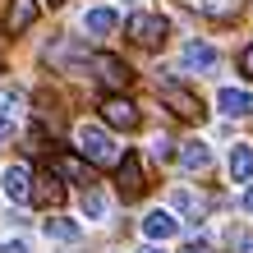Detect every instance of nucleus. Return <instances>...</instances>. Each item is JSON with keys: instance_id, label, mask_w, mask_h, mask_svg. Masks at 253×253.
I'll use <instances>...</instances> for the list:
<instances>
[{"instance_id": "f257e3e1", "label": "nucleus", "mask_w": 253, "mask_h": 253, "mask_svg": "<svg viewBox=\"0 0 253 253\" xmlns=\"http://www.w3.org/2000/svg\"><path fill=\"white\" fill-rule=\"evenodd\" d=\"M79 152L92 161V166H115V161H120V147H115V138L101 125H79Z\"/></svg>"}, {"instance_id": "f03ea898", "label": "nucleus", "mask_w": 253, "mask_h": 253, "mask_svg": "<svg viewBox=\"0 0 253 253\" xmlns=\"http://www.w3.org/2000/svg\"><path fill=\"white\" fill-rule=\"evenodd\" d=\"M125 33L138 42V46H161L166 42V33H170V19L166 14H129V23H125Z\"/></svg>"}, {"instance_id": "7ed1b4c3", "label": "nucleus", "mask_w": 253, "mask_h": 253, "mask_svg": "<svg viewBox=\"0 0 253 253\" xmlns=\"http://www.w3.org/2000/svg\"><path fill=\"white\" fill-rule=\"evenodd\" d=\"M157 92H161V101H166V106L180 115V120H203V115H207V111H203V97L189 92L184 83H161Z\"/></svg>"}, {"instance_id": "20e7f679", "label": "nucleus", "mask_w": 253, "mask_h": 253, "mask_svg": "<svg viewBox=\"0 0 253 253\" xmlns=\"http://www.w3.org/2000/svg\"><path fill=\"white\" fill-rule=\"evenodd\" d=\"M92 69H97V79L111 87V92H125V87L133 83V69L120 60V55H111V51H101V55H92Z\"/></svg>"}, {"instance_id": "39448f33", "label": "nucleus", "mask_w": 253, "mask_h": 253, "mask_svg": "<svg viewBox=\"0 0 253 253\" xmlns=\"http://www.w3.org/2000/svg\"><path fill=\"white\" fill-rule=\"evenodd\" d=\"M115 170H120V198H125V203H138L143 193H147V180H143L138 157H133V152H125L120 161H115Z\"/></svg>"}, {"instance_id": "423d86ee", "label": "nucleus", "mask_w": 253, "mask_h": 253, "mask_svg": "<svg viewBox=\"0 0 253 253\" xmlns=\"http://www.w3.org/2000/svg\"><path fill=\"white\" fill-rule=\"evenodd\" d=\"M101 120H106L111 129H138V125H143V115H138V106H133L129 97L115 92V97L101 101Z\"/></svg>"}, {"instance_id": "0eeeda50", "label": "nucleus", "mask_w": 253, "mask_h": 253, "mask_svg": "<svg viewBox=\"0 0 253 253\" xmlns=\"http://www.w3.org/2000/svg\"><path fill=\"white\" fill-rule=\"evenodd\" d=\"M28 198H33L37 207H60L65 203V180L60 175H42V180L28 184Z\"/></svg>"}, {"instance_id": "6e6552de", "label": "nucleus", "mask_w": 253, "mask_h": 253, "mask_svg": "<svg viewBox=\"0 0 253 253\" xmlns=\"http://www.w3.org/2000/svg\"><path fill=\"white\" fill-rule=\"evenodd\" d=\"M143 235H147L152 244H166V240H175V235H180V221L157 207V212H147V216H143Z\"/></svg>"}, {"instance_id": "1a4fd4ad", "label": "nucleus", "mask_w": 253, "mask_h": 253, "mask_svg": "<svg viewBox=\"0 0 253 253\" xmlns=\"http://www.w3.org/2000/svg\"><path fill=\"white\" fill-rule=\"evenodd\" d=\"M5 198L9 203H28V184H33V170H28V161H14V166H5Z\"/></svg>"}, {"instance_id": "9d476101", "label": "nucleus", "mask_w": 253, "mask_h": 253, "mask_svg": "<svg viewBox=\"0 0 253 253\" xmlns=\"http://www.w3.org/2000/svg\"><path fill=\"white\" fill-rule=\"evenodd\" d=\"M216 106H221V115H230V120H244V115H253V97L244 87H221Z\"/></svg>"}, {"instance_id": "9b49d317", "label": "nucleus", "mask_w": 253, "mask_h": 253, "mask_svg": "<svg viewBox=\"0 0 253 253\" xmlns=\"http://www.w3.org/2000/svg\"><path fill=\"white\" fill-rule=\"evenodd\" d=\"M51 175H60V180H74V184H92V170L83 166L79 157H69V152H55V161H51Z\"/></svg>"}, {"instance_id": "f8f14e48", "label": "nucleus", "mask_w": 253, "mask_h": 253, "mask_svg": "<svg viewBox=\"0 0 253 253\" xmlns=\"http://www.w3.org/2000/svg\"><path fill=\"white\" fill-rule=\"evenodd\" d=\"M5 23H9V33H14V37H19V33H28V28L37 23V0H9Z\"/></svg>"}, {"instance_id": "ddd939ff", "label": "nucleus", "mask_w": 253, "mask_h": 253, "mask_svg": "<svg viewBox=\"0 0 253 253\" xmlns=\"http://www.w3.org/2000/svg\"><path fill=\"white\" fill-rule=\"evenodd\" d=\"M42 230H46L51 240H60V244H79V235H83V226H79V221H65V216L42 221Z\"/></svg>"}, {"instance_id": "4468645a", "label": "nucleus", "mask_w": 253, "mask_h": 253, "mask_svg": "<svg viewBox=\"0 0 253 253\" xmlns=\"http://www.w3.org/2000/svg\"><path fill=\"white\" fill-rule=\"evenodd\" d=\"M115 23H120V14H115V9H87V19H83V28H87L92 37L115 33Z\"/></svg>"}, {"instance_id": "2eb2a0df", "label": "nucleus", "mask_w": 253, "mask_h": 253, "mask_svg": "<svg viewBox=\"0 0 253 253\" xmlns=\"http://www.w3.org/2000/svg\"><path fill=\"white\" fill-rule=\"evenodd\" d=\"M207 207H212V198H203V193H193V189H175V212H184V216H203Z\"/></svg>"}, {"instance_id": "dca6fc26", "label": "nucleus", "mask_w": 253, "mask_h": 253, "mask_svg": "<svg viewBox=\"0 0 253 253\" xmlns=\"http://www.w3.org/2000/svg\"><path fill=\"white\" fill-rule=\"evenodd\" d=\"M216 65V51L207 42H189L184 46V69H212Z\"/></svg>"}, {"instance_id": "f3484780", "label": "nucleus", "mask_w": 253, "mask_h": 253, "mask_svg": "<svg viewBox=\"0 0 253 253\" xmlns=\"http://www.w3.org/2000/svg\"><path fill=\"white\" fill-rule=\"evenodd\" d=\"M180 161H184V170H207V166H212V152H207V143L193 138V143L180 147Z\"/></svg>"}, {"instance_id": "a211bd4d", "label": "nucleus", "mask_w": 253, "mask_h": 253, "mask_svg": "<svg viewBox=\"0 0 253 253\" xmlns=\"http://www.w3.org/2000/svg\"><path fill=\"white\" fill-rule=\"evenodd\" d=\"M230 175H235V180H253V147L249 143L230 147Z\"/></svg>"}, {"instance_id": "6ab92c4d", "label": "nucleus", "mask_w": 253, "mask_h": 253, "mask_svg": "<svg viewBox=\"0 0 253 253\" xmlns=\"http://www.w3.org/2000/svg\"><path fill=\"white\" fill-rule=\"evenodd\" d=\"M198 9H203V14H212V19H235V14L244 9V0H203Z\"/></svg>"}, {"instance_id": "aec40b11", "label": "nucleus", "mask_w": 253, "mask_h": 253, "mask_svg": "<svg viewBox=\"0 0 253 253\" xmlns=\"http://www.w3.org/2000/svg\"><path fill=\"white\" fill-rule=\"evenodd\" d=\"M83 212H87V216H106V198H101L92 184L83 189Z\"/></svg>"}, {"instance_id": "412c9836", "label": "nucleus", "mask_w": 253, "mask_h": 253, "mask_svg": "<svg viewBox=\"0 0 253 253\" xmlns=\"http://www.w3.org/2000/svg\"><path fill=\"white\" fill-rule=\"evenodd\" d=\"M240 74H244V79H253V42L240 51Z\"/></svg>"}, {"instance_id": "4be33fe9", "label": "nucleus", "mask_w": 253, "mask_h": 253, "mask_svg": "<svg viewBox=\"0 0 253 253\" xmlns=\"http://www.w3.org/2000/svg\"><path fill=\"white\" fill-rule=\"evenodd\" d=\"M170 152H175V143H170V138H157V143H152V157H157V161H166Z\"/></svg>"}, {"instance_id": "5701e85b", "label": "nucleus", "mask_w": 253, "mask_h": 253, "mask_svg": "<svg viewBox=\"0 0 253 253\" xmlns=\"http://www.w3.org/2000/svg\"><path fill=\"white\" fill-rule=\"evenodd\" d=\"M184 253H212V249H207L203 240H193V244H184Z\"/></svg>"}, {"instance_id": "b1692460", "label": "nucleus", "mask_w": 253, "mask_h": 253, "mask_svg": "<svg viewBox=\"0 0 253 253\" xmlns=\"http://www.w3.org/2000/svg\"><path fill=\"white\" fill-rule=\"evenodd\" d=\"M0 253H28V244H0Z\"/></svg>"}, {"instance_id": "393cba45", "label": "nucleus", "mask_w": 253, "mask_h": 253, "mask_svg": "<svg viewBox=\"0 0 253 253\" xmlns=\"http://www.w3.org/2000/svg\"><path fill=\"white\" fill-rule=\"evenodd\" d=\"M138 253H166V249H157V244H143V249H138Z\"/></svg>"}, {"instance_id": "a878e982", "label": "nucleus", "mask_w": 253, "mask_h": 253, "mask_svg": "<svg viewBox=\"0 0 253 253\" xmlns=\"http://www.w3.org/2000/svg\"><path fill=\"white\" fill-rule=\"evenodd\" d=\"M244 207H249V212H253V189H249V198H244Z\"/></svg>"}, {"instance_id": "bb28decb", "label": "nucleus", "mask_w": 253, "mask_h": 253, "mask_svg": "<svg viewBox=\"0 0 253 253\" xmlns=\"http://www.w3.org/2000/svg\"><path fill=\"white\" fill-rule=\"evenodd\" d=\"M51 5H65V0H51Z\"/></svg>"}, {"instance_id": "cd10ccee", "label": "nucleus", "mask_w": 253, "mask_h": 253, "mask_svg": "<svg viewBox=\"0 0 253 253\" xmlns=\"http://www.w3.org/2000/svg\"><path fill=\"white\" fill-rule=\"evenodd\" d=\"M0 69H5V60H0Z\"/></svg>"}, {"instance_id": "c85d7f7f", "label": "nucleus", "mask_w": 253, "mask_h": 253, "mask_svg": "<svg viewBox=\"0 0 253 253\" xmlns=\"http://www.w3.org/2000/svg\"><path fill=\"white\" fill-rule=\"evenodd\" d=\"M0 143H5V138H0Z\"/></svg>"}]
</instances>
